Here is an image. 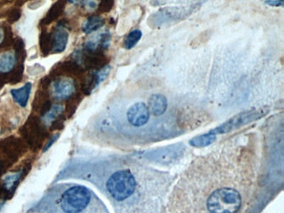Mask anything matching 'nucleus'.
<instances>
[{
	"label": "nucleus",
	"instance_id": "obj_1",
	"mask_svg": "<svg viewBox=\"0 0 284 213\" xmlns=\"http://www.w3.org/2000/svg\"><path fill=\"white\" fill-rule=\"evenodd\" d=\"M263 153L256 132L217 140L180 171L163 213H255L269 196Z\"/></svg>",
	"mask_w": 284,
	"mask_h": 213
},
{
	"label": "nucleus",
	"instance_id": "obj_2",
	"mask_svg": "<svg viewBox=\"0 0 284 213\" xmlns=\"http://www.w3.org/2000/svg\"><path fill=\"white\" fill-rule=\"evenodd\" d=\"M135 152H102L70 160L55 183L82 180L106 196L114 213H163L179 174L150 164Z\"/></svg>",
	"mask_w": 284,
	"mask_h": 213
},
{
	"label": "nucleus",
	"instance_id": "obj_3",
	"mask_svg": "<svg viewBox=\"0 0 284 213\" xmlns=\"http://www.w3.org/2000/svg\"><path fill=\"white\" fill-rule=\"evenodd\" d=\"M27 152V145L14 136L0 140V177Z\"/></svg>",
	"mask_w": 284,
	"mask_h": 213
},
{
	"label": "nucleus",
	"instance_id": "obj_4",
	"mask_svg": "<svg viewBox=\"0 0 284 213\" xmlns=\"http://www.w3.org/2000/svg\"><path fill=\"white\" fill-rule=\"evenodd\" d=\"M20 132L26 145L33 152H37L42 147L43 143L49 135L45 124L34 115H31L28 118L25 125L20 128Z\"/></svg>",
	"mask_w": 284,
	"mask_h": 213
},
{
	"label": "nucleus",
	"instance_id": "obj_5",
	"mask_svg": "<svg viewBox=\"0 0 284 213\" xmlns=\"http://www.w3.org/2000/svg\"><path fill=\"white\" fill-rule=\"evenodd\" d=\"M111 71V66L107 65L104 67L99 69L90 76L85 79L84 81L82 84V91L86 96H89L92 94L93 90L98 87L101 82L104 81L109 76Z\"/></svg>",
	"mask_w": 284,
	"mask_h": 213
},
{
	"label": "nucleus",
	"instance_id": "obj_6",
	"mask_svg": "<svg viewBox=\"0 0 284 213\" xmlns=\"http://www.w3.org/2000/svg\"><path fill=\"white\" fill-rule=\"evenodd\" d=\"M76 91L75 82L69 78L59 79L52 84V96L57 101L69 100Z\"/></svg>",
	"mask_w": 284,
	"mask_h": 213
},
{
	"label": "nucleus",
	"instance_id": "obj_7",
	"mask_svg": "<svg viewBox=\"0 0 284 213\" xmlns=\"http://www.w3.org/2000/svg\"><path fill=\"white\" fill-rule=\"evenodd\" d=\"M52 35V45H51V53H60L65 51L67 46L69 33L65 27V23H59Z\"/></svg>",
	"mask_w": 284,
	"mask_h": 213
},
{
	"label": "nucleus",
	"instance_id": "obj_8",
	"mask_svg": "<svg viewBox=\"0 0 284 213\" xmlns=\"http://www.w3.org/2000/svg\"><path fill=\"white\" fill-rule=\"evenodd\" d=\"M84 71V69L82 65L78 64L76 60H66L62 62L59 65H56L50 75L51 78L55 76H76L82 75Z\"/></svg>",
	"mask_w": 284,
	"mask_h": 213
},
{
	"label": "nucleus",
	"instance_id": "obj_9",
	"mask_svg": "<svg viewBox=\"0 0 284 213\" xmlns=\"http://www.w3.org/2000/svg\"><path fill=\"white\" fill-rule=\"evenodd\" d=\"M67 1L68 0H57V2L51 6V9H49L45 18L41 20L43 26H49L51 23L58 20L65 10Z\"/></svg>",
	"mask_w": 284,
	"mask_h": 213
},
{
	"label": "nucleus",
	"instance_id": "obj_10",
	"mask_svg": "<svg viewBox=\"0 0 284 213\" xmlns=\"http://www.w3.org/2000/svg\"><path fill=\"white\" fill-rule=\"evenodd\" d=\"M31 88H32V84L31 82H28L23 87L20 89H13L10 91V94H11L12 97L14 98V101L17 102L18 104L23 108L26 107L28 104Z\"/></svg>",
	"mask_w": 284,
	"mask_h": 213
},
{
	"label": "nucleus",
	"instance_id": "obj_11",
	"mask_svg": "<svg viewBox=\"0 0 284 213\" xmlns=\"http://www.w3.org/2000/svg\"><path fill=\"white\" fill-rule=\"evenodd\" d=\"M105 25V20L99 15H93L85 21L82 26V31L85 34H91L97 30Z\"/></svg>",
	"mask_w": 284,
	"mask_h": 213
},
{
	"label": "nucleus",
	"instance_id": "obj_12",
	"mask_svg": "<svg viewBox=\"0 0 284 213\" xmlns=\"http://www.w3.org/2000/svg\"><path fill=\"white\" fill-rule=\"evenodd\" d=\"M16 56L12 52L0 54V73H7L11 71L16 64Z\"/></svg>",
	"mask_w": 284,
	"mask_h": 213
},
{
	"label": "nucleus",
	"instance_id": "obj_13",
	"mask_svg": "<svg viewBox=\"0 0 284 213\" xmlns=\"http://www.w3.org/2000/svg\"><path fill=\"white\" fill-rule=\"evenodd\" d=\"M51 45H52V35L48 31L42 30L39 35V48L43 56H47L51 52Z\"/></svg>",
	"mask_w": 284,
	"mask_h": 213
},
{
	"label": "nucleus",
	"instance_id": "obj_14",
	"mask_svg": "<svg viewBox=\"0 0 284 213\" xmlns=\"http://www.w3.org/2000/svg\"><path fill=\"white\" fill-rule=\"evenodd\" d=\"M49 101H50L49 94L46 92V90L40 89V90H38L36 94H35V96H34L33 106H32L34 112L39 114L40 109L44 106V105Z\"/></svg>",
	"mask_w": 284,
	"mask_h": 213
},
{
	"label": "nucleus",
	"instance_id": "obj_15",
	"mask_svg": "<svg viewBox=\"0 0 284 213\" xmlns=\"http://www.w3.org/2000/svg\"><path fill=\"white\" fill-rule=\"evenodd\" d=\"M143 36V33L140 29H134L127 34L124 40V48L126 50H132L134 48Z\"/></svg>",
	"mask_w": 284,
	"mask_h": 213
},
{
	"label": "nucleus",
	"instance_id": "obj_16",
	"mask_svg": "<svg viewBox=\"0 0 284 213\" xmlns=\"http://www.w3.org/2000/svg\"><path fill=\"white\" fill-rule=\"evenodd\" d=\"M64 112V108L61 105L52 106L51 109L43 116L42 120L44 124H51L57 118L59 117Z\"/></svg>",
	"mask_w": 284,
	"mask_h": 213
},
{
	"label": "nucleus",
	"instance_id": "obj_17",
	"mask_svg": "<svg viewBox=\"0 0 284 213\" xmlns=\"http://www.w3.org/2000/svg\"><path fill=\"white\" fill-rule=\"evenodd\" d=\"M24 70H25L24 65L21 64L17 67L13 69L10 73L7 74V76H8V83L12 84V85L19 84L22 80L23 76H24Z\"/></svg>",
	"mask_w": 284,
	"mask_h": 213
},
{
	"label": "nucleus",
	"instance_id": "obj_18",
	"mask_svg": "<svg viewBox=\"0 0 284 213\" xmlns=\"http://www.w3.org/2000/svg\"><path fill=\"white\" fill-rule=\"evenodd\" d=\"M81 96L77 95V96H72L69 99V102H68L67 106H66V109H65V112L67 114V118L71 117V115H73L77 106H78L80 102H81Z\"/></svg>",
	"mask_w": 284,
	"mask_h": 213
},
{
	"label": "nucleus",
	"instance_id": "obj_19",
	"mask_svg": "<svg viewBox=\"0 0 284 213\" xmlns=\"http://www.w3.org/2000/svg\"><path fill=\"white\" fill-rule=\"evenodd\" d=\"M13 45H14L16 59H25L26 58V50H25V43L23 41V39H20V38L14 39Z\"/></svg>",
	"mask_w": 284,
	"mask_h": 213
},
{
	"label": "nucleus",
	"instance_id": "obj_20",
	"mask_svg": "<svg viewBox=\"0 0 284 213\" xmlns=\"http://www.w3.org/2000/svg\"><path fill=\"white\" fill-rule=\"evenodd\" d=\"M14 36L11 28L9 27L3 28V38L2 43L0 44V48H8L14 44Z\"/></svg>",
	"mask_w": 284,
	"mask_h": 213
},
{
	"label": "nucleus",
	"instance_id": "obj_21",
	"mask_svg": "<svg viewBox=\"0 0 284 213\" xmlns=\"http://www.w3.org/2000/svg\"><path fill=\"white\" fill-rule=\"evenodd\" d=\"M114 5V0H100L98 6H97V12L101 14L109 13L113 9Z\"/></svg>",
	"mask_w": 284,
	"mask_h": 213
},
{
	"label": "nucleus",
	"instance_id": "obj_22",
	"mask_svg": "<svg viewBox=\"0 0 284 213\" xmlns=\"http://www.w3.org/2000/svg\"><path fill=\"white\" fill-rule=\"evenodd\" d=\"M20 17H21V10L18 8L10 9L7 14V20L9 24L17 22L20 20Z\"/></svg>",
	"mask_w": 284,
	"mask_h": 213
},
{
	"label": "nucleus",
	"instance_id": "obj_23",
	"mask_svg": "<svg viewBox=\"0 0 284 213\" xmlns=\"http://www.w3.org/2000/svg\"><path fill=\"white\" fill-rule=\"evenodd\" d=\"M66 118L63 116V114H62L61 116L57 118L55 121L51 124V126H50V131L51 132H55V131H61V130L64 128V124H65V121Z\"/></svg>",
	"mask_w": 284,
	"mask_h": 213
},
{
	"label": "nucleus",
	"instance_id": "obj_24",
	"mask_svg": "<svg viewBox=\"0 0 284 213\" xmlns=\"http://www.w3.org/2000/svg\"><path fill=\"white\" fill-rule=\"evenodd\" d=\"M28 71L29 74H31V76H38L45 71V68L39 64H36L29 68Z\"/></svg>",
	"mask_w": 284,
	"mask_h": 213
},
{
	"label": "nucleus",
	"instance_id": "obj_25",
	"mask_svg": "<svg viewBox=\"0 0 284 213\" xmlns=\"http://www.w3.org/2000/svg\"><path fill=\"white\" fill-rule=\"evenodd\" d=\"M51 76H45L40 80V89L43 90H47L51 84Z\"/></svg>",
	"mask_w": 284,
	"mask_h": 213
},
{
	"label": "nucleus",
	"instance_id": "obj_26",
	"mask_svg": "<svg viewBox=\"0 0 284 213\" xmlns=\"http://www.w3.org/2000/svg\"><path fill=\"white\" fill-rule=\"evenodd\" d=\"M265 4L272 7H284V0H265Z\"/></svg>",
	"mask_w": 284,
	"mask_h": 213
},
{
	"label": "nucleus",
	"instance_id": "obj_27",
	"mask_svg": "<svg viewBox=\"0 0 284 213\" xmlns=\"http://www.w3.org/2000/svg\"><path fill=\"white\" fill-rule=\"evenodd\" d=\"M45 3V0H34L31 4H29V8H31V9H37V8H39L40 6L44 4Z\"/></svg>",
	"mask_w": 284,
	"mask_h": 213
},
{
	"label": "nucleus",
	"instance_id": "obj_28",
	"mask_svg": "<svg viewBox=\"0 0 284 213\" xmlns=\"http://www.w3.org/2000/svg\"><path fill=\"white\" fill-rule=\"evenodd\" d=\"M58 137H59V134H57V135H55L54 136H52V137L48 140V142L45 144V148H44V152L47 151V150L52 146V144H53L54 142L58 139Z\"/></svg>",
	"mask_w": 284,
	"mask_h": 213
},
{
	"label": "nucleus",
	"instance_id": "obj_29",
	"mask_svg": "<svg viewBox=\"0 0 284 213\" xmlns=\"http://www.w3.org/2000/svg\"><path fill=\"white\" fill-rule=\"evenodd\" d=\"M7 82H8L7 74L0 73V90L5 85Z\"/></svg>",
	"mask_w": 284,
	"mask_h": 213
},
{
	"label": "nucleus",
	"instance_id": "obj_30",
	"mask_svg": "<svg viewBox=\"0 0 284 213\" xmlns=\"http://www.w3.org/2000/svg\"><path fill=\"white\" fill-rule=\"evenodd\" d=\"M3 38V29L2 28H0V44L2 43Z\"/></svg>",
	"mask_w": 284,
	"mask_h": 213
},
{
	"label": "nucleus",
	"instance_id": "obj_31",
	"mask_svg": "<svg viewBox=\"0 0 284 213\" xmlns=\"http://www.w3.org/2000/svg\"><path fill=\"white\" fill-rule=\"evenodd\" d=\"M68 1H70V3H79V2H82L83 0H68Z\"/></svg>",
	"mask_w": 284,
	"mask_h": 213
}]
</instances>
